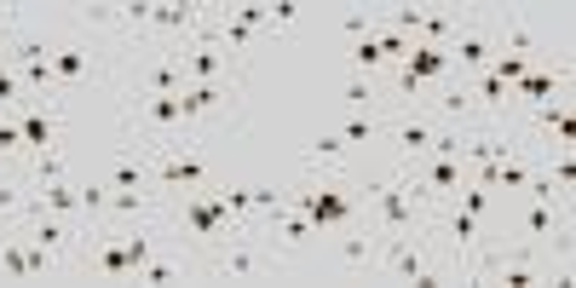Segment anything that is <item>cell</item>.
Segmentation results:
<instances>
[{"label": "cell", "mask_w": 576, "mask_h": 288, "mask_svg": "<svg viewBox=\"0 0 576 288\" xmlns=\"http://www.w3.org/2000/svg\"><path fill=\"white\" fill-rule=\"evenodd\" d=\"M288 208L305 214V225L312 231H352V225H363V196H358V179H300V184H288Z\"/></svg>", "instance_id": "obj_1"}, {"label": "cell", "mask_w": 576, "mask_h": 288, "mask_svg": "<svg viewBox=\"0 0 576 288\" xmlns=\"http://www.w3.org/2000/svg\"><path fill=\"white\" fill-rule=\"evenodd\" d=\"M173 219H179V231L191 237V249H196V254H208V260H214L237 231H249V225H237L231 208L219 202V184H202V191H179ZM184 237H179V242H184ZM202 272H208V265H202Z\"/></svg>", "instance_id": "obj_2"}, {"label": "cell", "mask_w": 576, "mask_h": 288, "mask_svg": "<svg viewBox=\"0 0 576 288\" xmlns=\"http://www.w3.org/2000/svg\"><path fill=\"white\" fill-rule=\"evenodd\" d=\"M272 272H277V242L265 249V242H260V225L237 231V237L208 260V277H219V283H254V277H272Z\"/></svg>", "instance_id": "obj_3"}, {"label": "cell", "mask_w": 576, "mask_h": 288, "mask_svg": "<svg viewBox=\"0 0 576 288\" xmlns=\"http://www.w3.org/2000/svg\"><path fill=\"white\" fill-rule=\"evenodd\" d=\"M242 98V81H179V116H184V133H196L202 116L214 110H231ZM202 139V133H196Z\"/></svg>", "instance_id": "obj_4"}, {"label": "cell", "mask_w": 576, "mask_h": 288, "mask_svg": "<svg viewBox=\"0 0 576 288\" xmlns=\"http://www.w3.org/2000/svg\"><path fill=\"white\" fill-rule=\"evenodd\" d=\"M105 75V64H98V52L87 47V40H52V93L64 98V93H75L81 81H98Z\"/></svg>", "instance_id": "obj_5"}, {"label": "cell", "mask_w": 576, "mask_h": 288, "mask_svg": "<svg viewBox=\"0 0 576 288\" xmlns=\"http://www.w3.org/2000/svg\"><path fill=\"white\" fill-rule=\"evenodd\" d=\"M565 87H571V70H565V64L553 70V58H548V64H530L519 81H513V110L553 105V98H565Z\"/></svg>", "instance_id": "obj_6"}, {"label": "cell", "mask_w": 576, "mask_h": 288, "mask_svg": "<svg viewBox=\"0 0 576 288\" xmlns=\"http://www.w3.org/2000/svg\"><path fill=\"white\" fill-rule=\"evenodd\" d=\"M381 139H393V156H398V161H416V156L432 151V139H439V121H432L427 110H398L393 121H386Z\"/></svg>", "instance_id": "obj_7"}, {"label": "cell", "mask_w": 576, "mask_h": 288, "mask_svg": "<svg viewBox=\"0 0 576 288\" xmlns=\"http://www.w3.org/2000/svg\"><path fill=\"white\" fill-rule=\"evenodd\" d=\"M17 133H24V151L29 156H47L58 151V139H64V116H58L52 105H17Z\"/></svg>", "instance_id": "obj_8"}, {"label": "cell", "mask_w": 576, "mask_h": 288, "mask_svg": "<svg viewBox=\"0 0 576 288\" xmlns=\"http://www.w3.org/2000/svg\"><path fill=\"white\" fill-rule=\"evenodd\" d=\"M110 191H151V151H121L116 144V161L105 168Z\"/></svg>", "instance_id": "obj_9"}, {"label": "cell", "mask_w": 576, "mask_h": 288, "mask_svg": "<svg viewBox=\"0 0 576 288\" xmlns=\"http://www.w3.org/2000/svg\"><path fill=\"white\" fill-rule=\"evenodd\" d=\"M502 40H507V47H513V58H530V64H548V35L537 29V24H530V17H502Z\"/></svg>", "instance_id": "obj_10"}, {"label": "cell", "mask_w": 576, "mask_h": 288, "mask_svg": "<svg viewBox=\"0 0 576 288\" xmlns=\"http://www.w3.org/2000/svg\"><path fill=\"white\" fill-rule=\"evenodd\" d=\"M375 260H381V237L352 225V237L340 242V272H375Z\"/></svg>", "instance_id": "obj_11"}, {"label": "cell", "mask_w": 576, "mask_h": 288, "mask_svg": "<svg viewBox=\"0 0 576 288\" xmlns=\"http://www.w3.org/2000/svg\"><path fill=\"white\" fill-rule=\"evenodd\" d=\"M375 24H381V17H375ZM346 70H352V75H369V81H375L381 70H393V64H386V52H381V40H375V29H369L363 40H352V52H346Z\"/></svg>", "instance_id": "obj_12"}, {"label": "cell", "mask_w": 576, "mask_h": 288, "mask_svg": "<svg viewBox=\"0 0 576 288\" xmlns=\"http://www.w3.org/2000/svg\"><path fill=\"white\" fill-rule=\"evenodd\" d=\"M0 277H7V283H29V237L0 231Z\"/></svg>", "instance_id": "obj_13"}, {"label": "cell", "mask_w": 576, "mask_h": 288, "mask_svg": "<svg viewBox=\"0 0 576 288\" xmlns=\"http://www.w3.org/2000/svg\"><path fill=\"white\" fill-rule=\"evenodd\" d=\"M381 133H386V116H375V110H352V116L340 121V133H335V139L346 144V151H352V144H375Z\"/></svg>", "instance_id": "obj_14"}, {"label": "cell", "mask_w": 576, "mask_h": 288, "mask_svg": "<svg viewBox=\"0 0 576 288\" xmlns=\"http://www.w3.org/2000/svg\"><path fill=\"white\" fill-rule=\"evenodd\" d=\"M202 12L196 7H151V29L156 35H196Z\"/></svg>", "instance_id": "obj_15"}, {"label": "cell", "mask_w": 576, "mask_h": 288, "mask_svg": "<svg viewBox=\"0 0 576 288\" xmlns=\"http://www.w3.org/2000/svg\"><path fill=\"white\" fill-rule=\"evenodd\" d=\"M35 202L47 214H64V219H81V196H75V184L70 179H52V184H40L35 191Z\"/></svg>", "instance_id": "obj_16"}, {"label": "cell", "mask_w": 576, "mask_h": 288, "mask_svg": "<svg viewBox=\"0 0 576 288\" xmlns=\"http://www.w3.org/2000/svg\"><path fill=\"white\" fill-rule=\"evenodd\" d=\"M105 214H121V219H151L156 214V191H110V208Z\"/></svg>", "instance_id": "obj_17"}, {"label": "cell", "mask_w": 576, "mask_h": 288, "mask_svg": "<svg viewBox=\"0 0 576 288\" xmlns=\"http://www.w3.org/2000/svg\"><path fill=\"white\" fill-rule=\"evenodd\" d=\"M340 105H346V110H375V105H381L375 81H369V75H352V70H346V81H340Z\"/></svg>", "instance_id": "obj_18"}, {"label": "cell", "mask_w": 576, "mask_h": 288, "mask_svg": "<svg viewBox=\"0 0 576 288\" xmlns=\"http://www.w3.org/2000/svg\"><path fill=\"white\" fill-rule=\"evenodd\" d=\"M116 237H121V249H128L133 272H144V265L156 260V231H151V225H139V231H116Z\"/></svg>", "instance_id": "obj_19"}, {"label": "cell", "mask_w": 576, "mask_h": 288, "mask_svg": "<svg viewBox=\"0 0 576 288\" xmlns=\"http://www.w3.org/2000/svg\"><path fill=\"white\" fill-rule=\"evenodd\" d=\"M75 196H81V219H93V225H98V214L110 208V184H105V179H87V184H75Z\"/></svg>", "instance_id": "obj_20"}, {"label": "cell", "mask_w": 576, "mask_h": 288, "mask_svg": "<svg viewBox=\"0 0 576 288\" xmlns=\"http://www.w3.org/2000/svg\"><path fill=\"white\" fill-rule=\"evenodd\" d=\"M340 161H346V144L335 133H323L312 151H305V168H340Z\"/></svg>", "instance_id": "obj_21"}, {"label": "cell", "mask_w": 576, "mask_h": 288, "mask_svg": "<svg viewBox=\"0 0 576 288\" xmlns=\"http://www.w3.org/2000/svg\"><path fill=\"white\" fill-rule=\"evenodd\" d=\"M456 208H467V214H479V219H484L490 208H496V196H490L484 184H472V179H467L461 191H456Z\"/></svg>", "instance_id": "obj_22"}, {"label": "cell", "mask_w": 576, "mask_h": 288, "mask_svg": "<svg viewBox=\"0 0 576 288\" xmlns=\"http://www.w3.org/2000/svg\"><path fill=\"white\" fill-rule=\"evenodd\" d=\"M12 156H24V133H17L12 110H0V161H12Z\"/></svg>", "instance_id": "obj_23"}, {"label": "cell", "mask_w": 576, "mask_h": 288, "mask_svg": "<svg viewBox=\"0 0 576 288\" xmlns=\"http://www.w3.org/2000/svg\"><path fill=\"white\" fill-rule=\"evenodd\" d=\"M184 277V260H151L139 272V283H151V288H161V283H179Z\"/></svg>", "instance_id": "obj_24"}, {"label": "cell", "mask_w": 576, "mask_h": 288, "mask_svg": "<svg viewBox=\"0 0 576 288\" xmlns=\"http://www.w3.org/2000/svg\"><path fill=\"white\" fill-rule=\"evenodd\" d=\"M17 105H24V75L12 64H0V110H17Z\"/></svg>", "instance_id": "obj_25"}, {"label": "cell", "mask_w": 576, "mask_h": 288, "mask_svg": "<svg viewBox=\"0 0 576 288\" xmlns=\"http://www.w3.org/2000/svg\"><path fill=\"white\" fill-rule=\"evenodd\" d=\"M24 202H29V191L17 179H0V219H12V214H24Z\"/></svg>", "instance_id": "obj_26"}, {"label": "cell", "mask_w": 576, "mask_h": 288, "mask_svg": "<svg viewBox=\"0 0 576 288\" xmlns=\"http://www.w3.org/2000/svg\"><path fill=\"white\" fill-rule=\"evenodd\" d=\"M525 70H530V58H513V52H496V58H490V75L507 81V87H513V81H519Z\"/></svg>", "instance_id": "obj_27"}, {"label": "cell", "mask_w": 576, "mask_h": 288, "mask_svg": "<svg viewBox=\"0 0 576 288\" xmlns=\"http://www.w3.org/2000/svg\"><path fill=\"white\" fill-rule=\"evenodd\" d=\"M52 179H64V161H58V151L35 156V191H40V184H52Z\"/></svg>", "instance_id": "obj_28"}, {"label": "cell", "mask_w": 576, "mask_h": 288, "mask_svg": "<svg viewBox=\"0 0 576 288\" xmlns=\"http://www.w3.org/2000/svg\"><path fill=\"white\" fill-rule=\"evenodd\" d=\"M548 179L560 184V191H571V184H576V161H571V151H560V161H548Z\"/></svg>", "instance_id": "obj_29"}, {"label": "cell", "mask_w": 576, "mask_h": 288, "mask_svg": "<svg viewBox=\"0 0 576 288\" xmlns=\"http://www.w3.org/2000/svg\"><path fill=\"white\" fill-rule=\"evenodd\" d=\"M17 29H24V12H17V7H0V52L12 47V35H17Z\"/></svg>", "instance_id": "obj_30"}, {"label": "cell", "mask_w": 576, "mask_h": 288, "mask_svg": "<svg viewBox=\"0 0 576 288\" xmlns=\"http://www.w3.org/2000/svg\"><path fill=\"white\" fill-rule=\"evenodd\" d=\"M295 17H300V7H295V0H277V7H272V29H288Z\"/></svg>", "instance_id": "obj_31"}, {"label": "cell", "mask_w": 576, "mask_h": 288, "mask_svg": "<svg viewBox=\"0 0 576 288\" xmlns=\"http://www.w3.org/2000/svg\"><path fill=\"white\" fill-rule=\"evenodd\" d=\"M0 64H7V52H0Z\"/></svg>", "instance_id": "obj_32"}]
</instances>
